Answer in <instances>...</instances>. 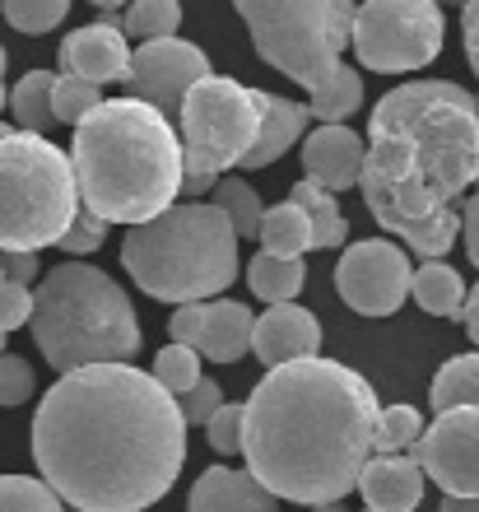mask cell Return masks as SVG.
Here are the masks:
<instances>
[{"instance_id": "ee69618b", "label": "cell", "mask_w": 479, "mask_h": 512, "mask_svg": "<svg viewBox=\"0 0 479 512\" xmlns=\"http://www.w3.org/2000/svg\"><path fill=\"white\" fill-rule=\"evenodd\" d=\"M461 322H466V336L475 340V350H479V284L470 289V298H466V317H461Z\"/></svg>"}, {"instance_id": "9c48e42d", "label": "cell", "mask_w": 479, "mask_h": 512, "mask_svg": "<svg viewBox=\"0 0 479 512\" xmlns=\"http://www.w3.org/2000/svg\"><path fill=\"white\" fill-rule=\"evenodd\" d=\"M177 131H182V154H187L182 196L200 201L233 168H247L252 149L261 145L266 89H252V84H238L210 70L205 80L191 84L187 103L177 112Z\"/></svg>"}, {"instance_id": "d590c367", "label": "cell", "mask_w": 479, "mask_h": 512, "mask_svg": "<svg viewBox=\"0 0 479 512\" xmlns=\"http://www.w3.org/2000/svg\"><path fill=\"white\" fill-rule=\"evenodd\" d=\"M103 243H107V219L94 215V210L80 201V215L70 219L66 238H61L56 247H61V252H70V256H89V252H98Z\"/></svg>"}, {"instance_id": "277c9868", "label": "cell", "mask_w": 479, "mask_h": 512, "mask_svg": "<svg viewBox=\"0 0 479 512\" xmlns=\"http://www.w3.org/2000/svg\"><path fill=\"white\" fill-rule=\"evenodd\" d=\"M75 177L80 201L107 224H145L182 196L187 154L168 112L145 98H103L75 126Z\"/></svg>"}, {"instance_id": "4316f807", "label": "cell", "mask_w": 479, "mask_h": 512, "mask_svg": "<svg viewBox=\"0 0 479 512\" xmlns=\"http://www.w3.org/2000/svg\"><path fill=\"white\" fill-rule=\"evenodd\" d=\"M121 28H126V38H140V42L177 38V28H182V0H131Z\"/></svg>"}, {"instance_id": "83f0119b", "label": "cell", "mask_w": 479, "mask_h": 512, "mask_svg": "<svg viewBox=\"0 0 479 512\" xmlns=\"http://www.w3.org/2000/svg\"><path fill=\"white\" fill-rule=\"evenodd\" d=\"M214 205H219V210L233 219L238 238H261L266 205H261V196L252 191V182H242V177H224V182L214 187Z\"/></svg>"}, {"instance_id": "e0dca14e", "label": "cell", "mask_w": 479, "mask_h": 512, "mask_svg": "<svg viewBox=\"0 0 479 512\" xmlns=\"http://www.w3.org/2000/svg\"><path fill=\"white\" fill-rule=\"evenodd\" d=\"M424 461L405 452H373L359 475V494L373 512H414L424 503Z\"/></svg>"}, {"instance_id": "f6af8a7d", "label": "cell", "mask_w": 479, "mask_h": 512, "mask_svg": "<svg viewBox=\"0 0 479 512\" xmlns=\"http://www.w3.org/2000/svg\"><path fill=\"white\" fill-rule=\"evenodd\" d=\"M442 512H479V494H447Z\"/></svg>"}, {"instance_id": "4fadbf2b", "label": "cell", "mask_w": 479, "mask_h": 512, "mask_svg": "<svg viewBox=\"0 0 479 512\" xmlns=\"http://www.w3.org/2000/svg\"><path fill=\"white\" fill-rule=\"evenodd\" d=\"M414 457L442 494H479V405L442 410L424 429Z\"/></svg>"}, {"instance_id": "603a6c76", "label": "cell", "mask_w": 479, "mask_h": 512, "mask_svg": "<svg viewBox=\"0 0 479 512\" xmlns=\"http://www.w3.org/2000/svg\"><path fill=\"white\" fill-rule=\"evenodd\" d=\"M289 201H298L307 210L317 247H340L349 238V224H345V215H340V205H335L331 187H321V182H312V177H298L293 191H289Z\"/></svg>"}, {"instance_id": "e575fe53", "label": "cell", "mask_w": 479, "mask_h": 512, "mask_svg": "<svg viewBox=\"0 0 479 512\" xmlns=\"http://www.w3.org/2000/svg\"><path fill=\"white\" fill-rule=\"evenodd\" d=\"M205 438H210V447L214 452H224V457L242 452V443H247V405L224 401L210 415V424H205Z\"/></svg>"}, {"instance_id": "2e32d148", "label": "cell", "mask_w": 479, "mask_h": 512, "mask_svg": "<svg viewBox=\"0 0 479 512\" xmlns=\"http://www.w3.org/2000/svg\"><path fill=\"white\" fill-rule=\"evenodd\" d=\"M321 350V322L303 303H270L256 317V336H252V354L266 368L293 364V359H312Z\"/></svg>"}, {"instance_id": "484cf974", "label": "cell", "mask_w": 479, "mask_h": 512, "mask_svg": "<svg viewBox=\"0 0 479 512\" xmlns=\"http://www.w3.org/2000/svg\"><path fill=\"white\" fill-rule=\"evenodd\" d=\"M428 401H433V415L456 410V405H479V354L447 359V364L438 368L433 387H428Z\"/></svg>"}, {"instance_id": "ac0fdd59", "label": "cell", "mask_w": 479, "mask_h": 512, "mask_svg": "<svg viewBox=\"0 0 479 512\" xmlns=\"http://www.w3.org/2000/svg\"><path fill=\"white\" fill-rule=\"evenodd\" d=\"M280 494L256 480V471H233V466H210L191 485L187 512H275Z\"/></svg>"}, {"instance_id": "1f68e13d", "label": "cell", "mask_w": 479, "mask_h": 512, "mask_svg": "<svg viewBox=\"0 0 479 512\" xmlns=\"http://www.w3.org/2000/svg\"><path fill=\"white\" fill-rule=\"evenodd\" d=\"M424 415L414 405H386L377 415V452H405V447H419L424 438Z\"/></svg>"}, {"instance_id": "30bf717a", "label": "cell", "mask_w": 479, "mask_h": 512, "mask_svg": "<svg viewBox=\"0 0 479 512\" xmlns=\"http://www.w3.org/2000/svg\"><path fill=\"white\" fill-rule=\"evenodd\" d=\"M442 5L438 0H363L354 14V52L377 75L424 70L442 52Z\"/></svg>"}, {"instance_id": "d6986e66", "label": "cell", "mask_w": 479, "mask_h": 512, "mask_svg": "<svg viewBox=\"0 0 479 512\" xmlns=\"http://www.w3.org/2000/svg\"><path fill=\"white\" fill-rule=\"evenodd\" d=\"M252 336H256V317L247 303H233V298H214L205 303V326H200L196 350L214 364H238L252 354Z\"/></svg>"}, {"instance_id": "8fae6325", "label": "cell", "mask_w": 479, "mask_h": 512, "mask_svg": "<svg viewBox=\"0 0 479 512\" xmlns=\"http://www.w3.org/2000/svg\"><path fill=\"white\" fill-rule=\"evenodd\" d=\"M414 289V266L405 247L391 238H363L349 243L335 266V294L345 298L359 317H391Z\"/></svg>"}, {"instance_id": "7c38bea8", "label": "cell", "mask_w": 479, "mask_h": 512, "mask_svg": "<svg viewBox=\"0 0 479 512\" xmlns=\"http://www.w3.org/2000/svg\"><path fill=\"white\" fill-rule=\"evenodd\" d=\"M210 75V56L200 52L196 42H182V38H154V42H140L135 47V61H131V89L135 98L154 103L159 112H168L177 122V112L187 103L191 84Z\"/></svg>"}, {"instance_id": "74e56055", "label": "cell", "mask_w": 479, "mask_h": 512, "mask_svg": "<svg viewBox=\"0 0 479 512\" xmlns=\"http://www.w3.org/2000/svg\"><path fill=\"white\" fill-rule=\"evenodd\" d=\"M28 322H33V289L0 270V331L10 336V331H19Z\"/></svg>"}, {"instance_id": "5bb4252c", "label": "cell", "mask_w": 479, "mask_h": 512, "mask_svg": "<svg viewBox=\"0 0 479 512\" xmlns=\"http://www.w3.org/2000/svg\"><path fill=\"white\" fill-rule=\"evenodd\" d=\"M131 61L135 47L126 42V28L117 24H89L75 28L66 42H61V70L66 75H84L94 84H126L131 80Z\"/></svg>"}, {"instance_id": "8992f818", "label": "cell", "mask_w": 479, "mask_h": 512, "mask_svg": "<svg viewBox=\"0 0 479 512\" xmlns=\"http://www.w3.org/2000/svg\"><path fill=\"white\" fill-rule=\"evenodd\" d=\"M238 229L214 201H177L163 215L131 224L121 266L159 303H205L238 275Z\"/></svg>"}, {"instance_id": "db71d44e", "label": "cell", "mask_w": 479, "mask_h": 512, "mask_svg": "<svg viewBox=\"0 0 479 512\" xmlns=\"http://www.w3.org/2000/svg\"><path fill=\"white\" fill-rule=\"evenodd\" d=\"M475 182H479V177H475Z\"/></svg>"}, {"instance_id": "4dcf8cb0", "label": "cell", "mask_w": 479, "mask_h": 512, "mask_svg": "<svg viewBox=\"0 0 479 512\" xmlns=\"http://www.w3.org/2000/svg\"><path fill=\"white\" fill-rule=\"evenodd\" d=\"M0 14H5L10 28L38 38V33H52V28L66 24L70 0H0Z\"/></svg>"}, {"instance_id": "bcb514c9", "label": "cell", "mask_w": 479, "mask_h": 512, "mask_svg": "<svg viewBox=\"0 0 479 512\" xmlns=\"http://www.w3.org/2000/svg\"><path fill=\"white\" fill-rule=\"evenodd\" d=\"M10 103V89H5V47H0V112Z\"/></svg>"}, {"instance_id": "7a4b0ae2", "label": "cell", "mask_w": 479, "mask_h": 512, "mask_svg": "<svg viewBox=\"0 0 479 512\" xmlns=\"http://www.w3.org/2000/svg\"><path fill=\"white\" fill-rule=\"evenodd\" d=\"M479 177V103L452 80H414L368 117L363 201L382 233L442 261L461 229V191Z\"/></svg>"}, {"instance_id": "5b68a950", "label": "cell", "mask_w": 479, "mask_h": 512, "mask_svg": "<svg viewBox=\"0 0 479 512\" xmlns=\"http://www.w3.org/2000/svg\"><path fill=\"white\" fill-rule=\"evenodd\" d=\"M28 331L52 373H75L89 364H131L145 340L121 284L84 261H66L42 275L33 289Z\"/></svg>"}, {"instance_id": "6da1fadb", "label": "cell", "mask_w": 479, "mask_h": 512, "mask_svg": "<svg viewBox=\"0 0 479 512\" xmlns=\"http://www.w3.org/2000/svg\"><path fill=\"white\" fill-rule=\"evenodd\" d=\"M42 480L80 512H145L187 461L182 405L154 373L89 364L61 373L33 415Z\"/></svg>"}, {"instance_id": "f5cc1de1", "label": "cell", "mask_w": 479, "mask_h": 512, "mask_svg": "<svg viewBox=\"0 0 479 512\" xmlns=\"http://www.w3.org/2000/svg\"><path fill=\"white\" fill-rule=\"evenodd\" d=\"M475 103H479V98H475Z\"/></svg>"}, {"instance_id": "cb8c5ba5", "label": "cell", "mask_w": 479, "mask_h": 512, "mask_svg": "<svg viewBox=\"0 0 479 512\" xmlns=\"http://www.w3.org/2000/svg\"><path fill=\"white\" fill-rule=\"evenodd\" d=\"M261 247L275 256H303L307 247H317L312 219H307L303 205L284 201V205H275V210H266V219H261Z\"/></svg>"}, {"instance_id": "52a82bcc", "label": "cell", "mask_w": 479, "mask_h": 512, "mask_svg": "<svg viewBox=\"0 0 479 512\" xmlns=\"http://www.w3.org/2000/svg\"><path fill=\"white\" fill-rule=\"evenodd\" d=\"M80 215L75 159L38 131L0 135V252H42Z\"/></svg>"}, {"instance_id": "d6a6232c", "label": "cell", "mask_w": 479, "mask_h": 512, "mask_svg": "<svg viewBox=\"0 0 479 512\" xmlns=\"http://www.w3.org/2000/svg\"><path fill=\"white\" fill-rule=\"evenodd\" d=\"M154 378L173 391V396H187L200 382V350L196 345H177V340L163 345L159 359H154Z\"/></svg>"}, {"instance_id": "60d3db41", "label": "cell", "mask_w": 479, "mask_h": 512, "mask_svg": "<svg viewBox=\"0 0 479 512\" xmlns=\"http://www.w3.org/2000/svg\"><path fill=\"white\" fill-rule=\"evenodd\" d=\"M5 275H10V280H19V284H28V289H33V280H42V275H47V270L38 266V252H5Z\"/></svg>"}, {"instance_id": "f1b7e54d", "label": "cell", "mask_w": 479, "mask_h": 512, "mask_svg": "<svg viewBox=\"0 0 479 512\" xmlns=\"http://www.w3.org/2000/svg\"><path fill=\"white\" fill-rule=\"evenodd\" d=\"M307 108H312V122H345V117H354L363 108V75L345 66L326 89L307 98Z\"/></svg>"}, {"instance_id": "ffe728a7", "label": "cell", "mask_w": 479, "mask_h": 512, "mask_svg": "<svg viewBox=\"0 0 479 512\" xmlns=\"http://www.w3.org/2000/svg\"><path fill=\"white\" fill-rule=\"evenodd\" d=\"M307 117H312L307 103L266 94V131H261V145H256L252 159H247V173H252V168H270V163L284 159L298 140H307Z\"/></svg>"}, {"instance_id": "44dd1931", "label": "cell", "mask_w": 479, "mask_h": 512, "mask_svg": "<svg viewBox=\"0 0 479 512\" xmlns=\"http://www.w3.org/2000/svg\"><path fill=\"white\" fill-rule=\"evenodd\" d=\"M303 256H275V252H261L252 256V266H247V284H252V294L261 303H293V298L303 294Z\"/></svg>"}, {"instance_id": "f907efd6", "label": "cell", "mask_w": 479, "mask_h": 512, "mask_svg": "<svg viewBox=\"0 0 479 512\" xmlns=\"http://www.w3.org/2000/svg\"><path fill=\"white\" fill-rule=\"evenodd\" d=\"M0 135H10V126H5V122H0Z\"/></svg>"}, {"instance_id": "11a10c76", "label": "cell", "mask_w": 479, "mask_h": 512, "mask_svg": "<svg viewBox=\"0 0 479 512\" xmlns=\"http://www.w3.org/2000/svg\"><path fill=\"white\" fill-rule=\"evenodd\" d=\"M368 512H373V508H368Z\"/></svg>"}, {"instance_id": "8d00e7d4", "label": "cell", "mask_w": 479, "mask_h": 512, "mask_svg": "<svg viewBox=\"0 0 479 512\" xmlns=\"http://www.w3.org/2000/svg\"><path fill=\"white\" fill-rule=\"evenodd\" d=\"M38 391V373L19 354H0V405H24Z\"/></svg>"}, {"instance_id": "f35d334b", "label": "cell", "mask_w": 479, "mask_h": 512, "mask_svg": "<svg viewBox=\"0 0 479 512\" xmlns=\"http://www.w3.org/2000/svg\"><path fill=\"white\" fill-rule=\"evenodd\" d=\"M177 405H182V419H187V424H210V415L224 405V387L210 378H200L187 396H177Z\"/></svg>"}, {"instance_id": "d4e9b609", "label": "cell", "mask_w": 479, "mask_h": 512, "mask_svg": "<svg viewBox=\"0 0 479 512\" xmlns=\"http://www.w3.org/2000/svg\"><path fill=\"white\" fill-rule=\"evenodd\" d=\"M56 80L61 75H52V70H28L10 89V112L24 131H42L47 122H56Z\"/></svg>"}, {"instance_id": "7402d4cb", "label": "cell", "mask_w": 479, "mask_h": 512, "mask_svg": "<svg viewBox=\"0 0 479 512\" xmlns=\"http://www.w3.org/2000/svg\"><path fill=\"white\" fill-rule=\"evenodd\" d=\"M410 298L424 312H433V317H466V298L470 294H466V280H461L452 266H442V261H424V266L414 270Z\"/></svg>"}, {"instance_id": "9a60e30c", "label": "cell", "mask_w": 479, "mask_h": 512, "mask_svg": "<svg viewBox=\"0 0 479 512\" xmlns=\"http://www.w3.org/2000/svg\"><path fill=\"white\" fill-rule=\"evenodd\" d=\"M363 163H368V140L354 135L345 122H321L303 140V177L321 182L331 191H349L363 182Z\"/></svg>"}, {"instance_id": "c3c4849f", "label": "cell", "mask_w": 479, "mask_h": 512, "mask_svg": "<svg viewBox=\"0 0 479 512\" xmlns=\"http://www.w3.org/2000/svg\"><path fill=\"white\" fill-rule=\"evenodd\" d=\"M438 5H466V0H438Z\"/></svg>"}, {"instance_id": "ba28073f", "label": "cell", "mask_w": 479, "mask_h": 512, "mask_svg": "<svg viewBox=\"0 0 479 512\" xmlns=\"http://www.w3.org/2000/svg\"><path fill=\"white\" fill-rule=\"evenodd\" d=\"M256 42V56L289 75L298 89L317 94L345 70L354 42V0H233Z\"/></svg>"}, {"instance_id": "9f6ffc18", "label": "cell", "mask_w": 479, "mask_h": 512, "mask_svg": "<svg viewBox=\"0 0 479 512\" xmlns=\"http://www.w3.org/2000/svg\"><path fill=\"white\" fill-rule=\"evenodd\" d=\"M75 512H80V508H75Z\"/></svg>"}, {"instance_id": "7dc6e473", "label": "cell", "mask_w": 479, "mask_h": 512, "mask_svg": "<svg viewBox=\"0 0 479 512\" xmlns=\"http://www.w3.org/2000/svg\"><path fill=\"white\" fill-rule=\"evenodd\" d=\"M98 10H121V5H131V0H94Z\"/></svg>"}, {"instance_id": "836d02e7", "label": "cell", "mask_w": 479, "mask_h": 512, "mask_svg": "<svg viewBox=\"0 0 479 512\" xmlns=\"http://www.w3.org/2000/svg\"><path fill=\"white\" fill-rule=\"evenodd\" d=\"M98 103H103V89L94 80H84V75H61L56 80V122L80 126Z\"/></svg>"}, {"instance_id": "681fc988", "label": "cell", "mask_w": 479, "mask_h": 512, "mask_svg": "<svg viewBox=\"0 0 479 512\" xmlns=\"http://www.w3.org/2000/svg\"><path fill=\"white\" fill-rule=\"evenodd\" d=\"M0 354H5V331H0Z\"/></svg>"}, {"instance_id": "7bdbcfd3", "label": "cell", "mask_w": 479, "mask_h": 512, "mask_svg": "<svg viewBox=\"0 0 479 512\" xmlns=\"http://www.w3.org/2000/svg\"><path fill=\"white\" fill-rule=\"evenodd\" d=\"M461 238H466L470 261L479 266V196H470V201L461 205Z\"/></svg>"}, {"instance_id": "816d5d0a", "label": "cell", "mask_w": 479, "mask_h": 512, "mask_svg": "<svg viewBox=\"0 0 479 512\" xmlns=\"http://www.w3.org/2000/svg\"><path fill=\"white\" fill-rule=\"evenodd\" d=\"M0 266H5V252H0Z\"/></svg>"}, {"instance_id": "ab89813d", "label": "cell", "mask_w": 479, "mask_h": 512, "mask_svg": "<svg viewBox=\"0 0 479 512\" xmlns=\"http://www.w3.org/2000/svg\"><path fill=\"white\" fill-rule=\"evenodd\" d=\"M200 326H205V303H177L173 322H168V336H173L177 345H196Z\"/></svg>"}, {"instance_id": "f546056e", "label": "cell", "mask_w": 479, "mask_h": 512, "mask_svg": "<svg viewBox=\"0 0 479 512\" xmlns=\"http://www.w3.org/2000/svg\"><path fill=\"white\" fill-rule=\"evenodd\" d=\"M61 503L66 499H61L47 480H33V475H0V512H66Z\"/></svg>"}, {"instance_id": "3957f363", "label": "cell", "mask_w": 479, "mask_h": 512, "mask_svg": "<svg viewBox=\"0 0 479 512\" xmlns=\"http://www.w3.org/2000/svg\"><path fill=\"white\" fill-rule=\"evenodd\" d=\"M377 415L368 378L335 359L266 368L247 396V471L303 508L340 503L377 452Z\"/></svg>"}, {"instance_id": "b9f144b4", "label": "cell", "mask_w": 479, "mask_h": 512, "mask_svg": "<svg viewBox=\"0 0 479 512\" xmlns=\"http://www.w3.org/2000/svg\"><path fill=\"white\" fill-rule=\"evenodd\" d=\"M461 33H466V56H470V70L479 75V0H466L461 5Z\"/></svg>"}]
</instances>
